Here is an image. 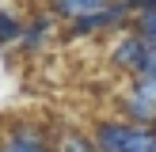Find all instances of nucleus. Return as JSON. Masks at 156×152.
<instances>
[{"instance_id":"1","label":"nucleus","mask_w":156,"mask_h":152,"mask_svg":"<svg viewBox=\"0 0 156 152\" xmlns=\"http://www.w3.org/2000/svg\"><path fill=\"white\" fill-rule=\"evenodd\" d=\"M91 144L95 152H156V133L133 122H114L103 118L91 129Z\"/></svg>"},{"instance_id":"2","label":"nucleus","mask_w":156,"mask_h":152,"mask_svg":"<svg viewBox=\"0 0 156 152\" xmlns=\"http://www.w3.org/2000/svg\"><path fill=\"white\" fill-rule=\"evenodd\" d=\"M0 152H50V141H46V133L38 126L19 122L0 137Z\"/></svg>"},{"instance_id":"3","label":"nucleus","mask_w":156,"mask_h":152,"mask_svg":"<svg viewBox=\"0 0 156 152\" xmlns=\"http://www.w3.org/2000/svg\"><path fill=\"white\" fill-rule=\"evenodd\" d=\"M145 53H149V42H145V38L137 34V30H129V34H122L118 42H114L111 61H114L118 68H126V72H133V76H137V68H141Z\"/></svg>"},{"instance_id":"4","label":"nucleus","mask_w":156,"mask_h":152,"mask_svg":"<svg viewBox=\"0 0 156 152\" xmlns=\"http://www.w3.org/2000/svg\"><path fill=\"white\" fill-rule=\"evenodd\" d=\"M50 4H53V12H57V15H65V19L73 23V19L91 15V12H103V8H111L114 0H50Z\"/></svg>"},{"instance_id":"5","label":"nucleus","mask_w":156,"mask_h":152,"mask_svg":"<svg viewBox=\"0 0 156 152\" xmlns=\"http://www.w3.org/2000/svg\"><path fill=\"white\" fill-rule=\"evenodd\" d=\"M126 118L133 122V126L152 129V122H156V103L145 99V95H137V91H129V95H126Z\"/></svg>"},{"instance_id":"6","label":"nucleus","mask_w":156,"mask_h":152,"mask_svg":"<svg viewBox=\"0 0 156 152\" xmlns=\"http://www.w3.org/2000/svg\"><path fill=\"white\" fill-rule=\"evenodd\" d=\"M23 30H27V23H23L19 15H12L8 8H0V50L23 42Z\"/></svg>"},{"instance_id":"7","label":"nucleus","mask_w":156,"mask_h":152,"mask_svg":"<svg viewBox=\"0 0 156 152\" xmlns=\"http://www.w3.org/2000/svg\"><path fill=\"white\" fill-rule=\"evenodd\" d=\"M50 30H53V19H50V15H42V19H34V23H27V30H23V50H38V46H42L46 42V38H50Z\"/></svg>"},{"instance_id":"8","label":"nucleus","mask_w":156,"mask_h":152,"mask_svg":"<svg viewBox=\"0 0 156 152\" xmlns=\"http://www.w3.org/2000/svg\"><path fill=\"white\" fill-rule=\"evenodd\" d=\"M133 30H137V34H141L149 46H156V8L137 15V19H133Z\"/></svg>"},{"instance_id":"9","label":"nucleus","mask_w":156,"mask_h":152,"mask_svg":"<svg viewBox=\"0 0 156 152\" xmlns=\"http://www.w3.org/2000/svg\"><path fill=\"white\" fill-rule=\"evenodd\" d=\"M57 152H95V144H91V137H80V133H69V137H61Z\"/></svg>"},{"instance_id":"10","label":"nucleus","mask_w":156,"mask_h":152,"mask_svg":"<svg viewBox=\"0 0 156 152\" xmlns=\"http://www.w3.org/2000/svg\"><path fill=\"white\" fill-rule=\"evenodd\" d=\"M133 91H137V95H145V99H152V103H156V76H137Z\"/></svg>"},{"instance_id":"11","label":"nucleus","mask_w":156,"mask_h":152,"mask_svg":"<svg viewBox=\"0 0 156 152\" xmlns=\"http://www.w3.org/2000/svg\"><path fill=\"white\" fill-rule=\"evenodd\" d=\"M137 76H156V46H149V53H145L141 68H137Z\"/></svg>"}]
</instances>
